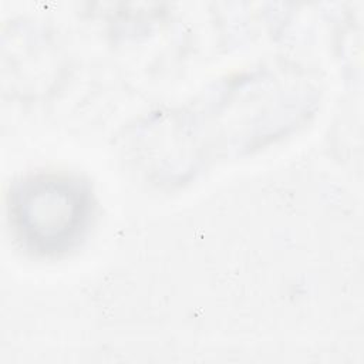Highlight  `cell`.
I'll return each mask as SVG.
<instances>
[{
    "instance_id": "obj_1",
    "label": "cell",
    "mask_w": 364,
    "mask_h": 364,
    "mask_svg": "<svg viewBox=\"0 0 364 364\" xmlns=\"http://www.w3.org/2000/svg\"><path fill=\"white\" fill-rule=\"evenodd\" d=\"M92 213L91 196L78 179L37 175L13 192L10 216L23 245L40 255L70 250L84 236Z\"/></svg>"
}]
</instances>
